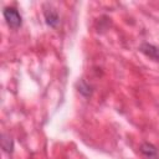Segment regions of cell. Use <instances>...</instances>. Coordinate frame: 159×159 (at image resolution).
<instances>
[{"instance_id": "obj_3", "label": "cell", "mask_w": 159, "mask_h": 159, "mask_svg": "<svg viewBox=\"0 0 159 159\" xmlns=\"http://www.w3.org/2000/svg\"><path fill=\"white\" fill-rule=\"evenodd\" d=\"M43 16H45L46 24H47L50 27H52V29L57 27V25H58V22H60V17H58V14L56 12L55 9H51V7H50V9L45 10V11H43Z\"/></svg>"}, {"instance_id": "obj_5", "label": "cell", "mask_w": 159, "mask_h": 159, "mask_svg": "<svg viewBox=\"0 0 159 159\" xmlns=\"http://www.w3.org/2000/svg\"><path fill=\"white\" fill-rule=\"evenodd\" d=\"M1 148L4 149V152L6 153H12V149H14V143H12V139L10 138V135L2 133L1 134Z\"/></svg>"}, {"instance_id": "obj_6", "label": "cell", "mask_w": 159, "mask_h": 159, "mask_svg": "<svg viewBox=\"0 0 159 159\" xmlns=\"http://www.w3.org/2000/svg\"><path fill=\"white\" fill-rule=\"evenodd\" d=\"M78 91H80L82 94H84V96H89V94H91V87H89L83 80L80 81V88H78Z\"/></svg>"}, {"instance_id": "obj_1", "label": "cell", "mask_w": 159, "mask_h": 159, "mask_svg": "<svg viewBox=\"0 0 159 159\" xmlns=\"http://www.w3.org/2000/svg\"><path fill=\"white\" fill-rule=\"evenodd\" d=\"M2 15H4V19L6 21V24L11 27V29H19L22 24V17L20 15V12L15 9V7H5L2 10Z\"/></svg>"}, {"instance_id": "obj_2", "label": "cell", "mask_w": 159, "mask_h": 159, "mask_svg": "<svg viewBox=\"0 0 159 159\" xmlns=\"http://www.w3.org/2000/svg\"><path fill=\"white\" fill-rule=\"evenodd\" d=\"M140 51L147 57H149V58L159 62V47L158 46L152 45V43H148V42H144V43L140 45Z\"/></svg>"}, {"instance_id": "obj_4", "label": "cell", "mask_w": 159, "mask_h": 159, "mask_svg": "<svg viewBox=\"0 0 159 159\" xmlns=\"http://www.w3.org/2000/svg\"><path fill=\"white\" fill-rule=\"evenodd\" d=\"M140 152L143 155H145L149 159H154L158 157V149L150 143H143L140 145Z\"/></svg>"}]
</instances>
